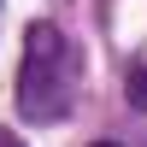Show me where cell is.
I'll list each match as a JSON object with an SVG mask.
<instances>
[{
  "label": "cell",
  "instance_id": "cell-1",
  "mask_svg": "<svg viewBox=\"0 0 147 147\" xmlns=\"http://www.w3.org/2000/svg\"><path fill=\"white\" fill-rule=\"evenodd\" d=\"M129 106H147V65L136 71V82H129Z\"/></svg>",
  "mask_w": 147,
  "mask_h": 147
},
{
  "label": "cell",
  "instance_id": "cell-2",
  "mask_svg": "<svg viewBox=\"0 0 147 147\" xmlns=\"http://www.w3.org/2000/svg\"><path fill=\"white\" fill-rule=\"evenodd\" d=\"M94 147H118V141H94Z\"/></svg>",
  "mask_w": 147,
  "mask_h": 147
}]
</instances>
